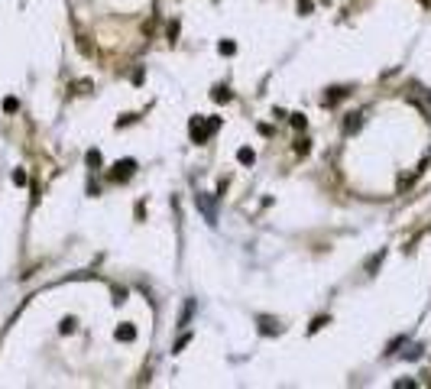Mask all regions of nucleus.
<instances>
[{
	"instance_id": "obj_5",
	"label": "nucleus",
	"mask_w": 431,
	"mask_h": 389,
	"mask_svg": "<svg viewBox=\"0 0 431 389\" xmlns=\"http://www.w3.org/2000/svg\"><path fill=\"white\" fill-rule=\"evenodd\" d=\"M260 331L263 334H276V331H279V322H272V318H260Z\"/></svg>"
},
{
	"instance_id": "obj_8",
	"label": "nucleus",
	"mask_w": 431,
	"mask_h": 389,
	"mask_svg": "<svg viewBox=\"0 0 431 389\" xmlns=\"http://www.w3.org/2000/svg\"><path fill=\"white\" fill-rule=\"evenodd\" d=\"M380 263H383V250H380V253H376V256H370V263H366V272H373V270H376V266H380Z\"/></svg>"
},
{
	"instance_id": "obj_6",
	"label": "nucleus",
	"mask_w": 431,
	"mask_h": 389,
	"mask_svg": "<svg viewBox=\"0 0 431 389\" xmlns=\"http://www.w3.org/2000/svg\"><path fill=\"white\" fill-rule=\"evenodd\" d=\"M117 338H120V341H133V338H136V331L130 328V324H127V328H117Z\"/></svg>"
},
{
	"instance_id": "obj_14",
	"label": "nucleus",
	"mask_w": 431,
	"mask_h": 389,
	"mask_svg": "<svg viewBox=\"0 0 431 389\" xmlns=\"http://www.w3.org/2000/svg\"><path fill=\"white\" fill-rule=\"evenodd\" d=\"M296 152H302V156H305V152H308V140H302V143H296Z\"/></svg>"
},
{
	"instance_id": "obj_4",
	"label": "nucleus",
	"mask_w": 431,
	"mask_h": 389,
	"mask_svg": "<svg viewBox=\"0 0 431 389\" xmlns=\"http://www.w3.org/2000/svg\"><path fill=\"white\" fill-rule=\"evenodd\" d=\"M360 124H364V114H350V117L344 120V130H347V133H357V130H360Z\"/></svg>"
},
{
	"instance_id": "obj_9",
	"label": "nucleus",
	"mask_w": 431,
	"mask_h": 389,
	"mask_svg": "<svg viewBox=\"0 0 431 389\" xmlns=\"http://www.w3.org/2000/svg\"><path fill=\"white\" fill-rule=\"evenodd\" d=\"M214 101H230V91L227 88H218V91H214Z\"/></svg>"
},
{
	"instance_id": "obj_7",
	"label": "nucleus",
	"mask_w": 431,
	"mask_h": 389,
	"mask_svg": "<svg viewBox=\"0 0 431 389\" xmlns=\"http://www.w3.org/2000/svg\"><path fill=\"white\" fill-rule=\"evenodd\" d=\"M237 159L244 162V166H250V162H253L256 156H253V150H240V152H237Z\"/></svg>"
},
{
	"instance_id": "obj_3",
	"label": "nucleus",
	"mask_w": 431,
	"mask_h": 389,
	"mask_svg": "<svg viewBox=\"0 0 431 389\" xmlns=\"http://www.w3.org/2000/svg\"><path fill=\"white\" fill-rule=\"evenodd\" d=\"M344 98H347V88H331V94H324V104L334 107V104H340Z\"/></svg>"
},
{
	"instance_id": "obj_2",
	"label": "nucleus",
	"mask_w": 431,
	"mask_h": 389,
	"mask_svg": "<svg viewBox=\"0 0 431 389\" xmlns=\"http://www.w3.org/2000/svg\"><path fill=\"white\" fill-rule=\"evenodd\" d=\"M133 169H136V162L133 159H124V162H117V166H114L110 178H114V182H127V178L133 176Z\"/></svg>"
},
{
	"instance_id": "obj_10",
	"label": "nucleus",
	"mask_w": 431,
	"mask_h": 389,
	"mask_svg": "<svg viewBox=\"0 0 431 389\" xmlns=\"http://www.w3.org/2000/svg\"><path fill=\"white\" fill-rule=\"evenodd\" d=\"M72 331H75V318H65L62 322V334H72Z\"/></svg>"
},
{
	"instance_id": "obj_13",
	"label": "nucleus",
	"mask_w": 431,
	"mask_h": 389,
	"mask_svg": "<svg viewBox=\"0 0 431 389\" xmlns=\"http://www.w3.org/2000/svg\"><path fill=\"white\" fill-rule=\"evenodd\" d=\"M324 324H328V318H314V324H312V331H321Z\"/></svg>"
},
{
	"instance_id": "obj_12",
	"label": "nucleus",
	"mask_w": 431,
	"mask_h": 389,
	"mask_svg": "<svg viewBox=\"0 0 431 389\" xmlns=\"http://www.w3.org/2000/svg\"><path fill=\"white\" fill-rule=\"evenodd\" d=\"M88 162H91V166H101V152H98V150L88 152Z\"/></svg>"
},
{
	"instance_id": "obj_11",
	"label": "nucleus",
	"mask_w": 431,
	"mask_h": 389,
	"mask_svg": "<svg viewBox=\"0 0 431 389\" xmlns=\"http://www.w3.org/2000/svg\"><path fill=\"white\" fill-rule=\"evenodd\" d=\"M192 312H194V302H188V305H185V312H182V324H188V318H192Z\"/></svg>"
},
{
	"instance_id": "obj_1",
	"label": "nucleus",
	"mask_w": 431,
	"mask_h": 389,
	"mask_svg": "<svg viewBox=\"0 0 431 389\" xmlns=\"http://www.w3.org/2000/svg\"><path fill=\"white\" fill-rule=\"evenodd\" d=\"M218 127H220V120H218V117H211V120H208V124H201V120H194V124H192V136H194V140H198V143H204V140H208V136H211Z\"/></svg>"
}]
</instances>
